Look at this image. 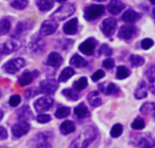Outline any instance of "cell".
Here are the masks:
<instances>
[{
	"label": "cell",
	"mask_w": 155,
	"mask_h": 148,
	"mask_svg": "<svg viewBox=\"0 0 155 148\" xmlns=\"http://www.w3.org/2000/svg\"><path fill=\"white\" fill-rule=\"evenodd\" d=\"M36 121L38 122V123H40V124L49 123V122L51 121V116H50L49 114H45V113H42V114L37 115Z\"/></svg>",
	"instance_id": "obj_40"
},
{
	"label": "cell",
	"mask_w": 155,
	"mask_h": 148,
	"mask_svg": "<svg viewBox=\"0 0 155 148\" xmlns=\"http://www.w3.org/2000/svg\"><path fill=\"white\" fill-rule=\"evenodd\" d=\"M20 102H21V97L16 94V95L11 96L10 101H8V104H10V106H12V107H16V106H18L19 104H20Z\"/></svg>",
	"instance_id": "obj_42"
},
{
	"label": "cell",
	"mask_w": 155,
	"mask_h": 148,
	"mask_svg": "<svg viewBox=\"0 0 155 148\" xmlns=\"http://www.w3.org/2000/svg\"><path fill=\"white\" fill-rule=\"evenodd\" d=\"M123 126L120 125V124H115L114 126L112 127V129H111V136L112 138H118V136H121V133H123Z\"/></svg>",
	"instance_id": "obj_38"
},
{
	"label": "cell",
	"mask_w": 155,
	"mask_h": 148,
	"mask_svg": "<svg viewBox=\"0 0 155 148\" xmlns=\"http://www.w3.org/2000/svg\"><path fill=\"white\" fill-rule=\"evenodd\" d=\"M58 2H64V1H67V0H57Z\"/></svg>",
	"instance_id": "obj_49"
},
{
	"label": "cell",
	"mask_w": 155,
	"mask_h": 148,
	"mask_svg": "<svg viewBox=\"0 0 155 148\" xmlns=\"http://www.w3.org/2000/svg\"><path fill=\"white\" fill-rule=\"evenodd\" d=\"M145 126H146V124L143 119H134V122L132 123L131 127L134 130H141L145 128Z\"/></svg>",
	"instance_id": "obj_39"
},
{
	"label": "cell",
	"mask_w": 155,
	"mask_h": 148,
	"mask_svg": "<svg viewBox=\"0 0 155 148\" xmlns=\"http://www.w3.org/2000/svg\"><path fill=\"white\" fill-rule=\"evenodd\" d=\"M53 99L50 96H42L40 99H38L37 101H35L34 107L35 110L37 112H45V111L49 110L50 108L53 106Z\"/></svg>",
	"instance_id": "obj_8"
},
{
	"label": "cell",
	"mask_w": 155,
	"mask_h": 148,
	"mask_svg": "<svg viewBox=\"0 0 155 148\" xmlns=\"http://www.w3.org/2000/svg\"><path fill=\"white\" fill-rule=\"evenodd\" d=\"M18 116L20 117V121H27V119H32L33 114L28 106H23L18 112Z\"/></svg>",
	"instance_id": "obj_29"
},
{
	"label": "cell",
	"mask_w": 155,
	"mask_h": 148,
	"mask_svg": "<svg viewBox=\"0 0 155 148\" xmlns=\"http://www.w3.org/2000/svg\"><path fill=\"white\" fill-rule=\"evenodd\" d=\"M62 94L64 95L67 99H71V101H77L78 97H79L77 91L73 90V89H64V90H62Z\"/></svg>",
	"instance_id": "obj_32"
},
{
	"label": "cell",
	"mask_w": 155,
	"mask_h": 148,
	"mask_svg": "<svg viewBox=\"0 0 155 148\" xmlns=\"http://www.w3.org/2000/svg\"><path fill=\"white\" fill-rule=\"evenodd\" d=\"M116 90H117L116 86H115L114 84H110L106 89V94H112V93H115Z\"/></svg>",
	"instance_id": "obj_46"
},
{
	"label": "cell",
	"mask_w": 155,
	"mask_h": 148,
	"mask_svg": "<svg viewBox=\"0 0 155 148\" xmlns=\"http://www.w3.org/2000/svg\"><path fill=\"white\" fill-rule=\"evenodd\" d=\"M140 112L143 114H151L155 112V104L154 103H146L140 107Z\"/></svg>",
	"instance_id": "obj_35"
},
{
	"label": "cell",
	"mask_w": 155,
	"mask_h": 148,
	"mask_svg": "<svg viewBox=\"0 0 155 148\" xmlns=\"http://www.w3.org/2000/svg\"><path fill=\"white\" fill-rule=\"evenodd\" d=\"M75 131V124L72 121H64L60 125V132L62 134H70Z\"/></svg>",
	"instance_id": "obj_25"
},
{
	"label": "cell",
	"mask_w": 155,
	"mask_h": 148,
	"mask_svg": "<svg viewBox=\"0 0 155 148\" xmlns=\"http://www.w3.org/2000/svg\"><path fill=\"white\" fill-rule=\"evenodd\" d=\"M78 30V20L77 18H72L63 25V32L69 35H73Z\"/></svg>",
	"instance_id": "obj_16"
},
{
	"label": "cell",
	"mask_w": 155,
	"mask_h": 148,
	"mask_svg": "<svg viewBox=\"0 0 155 148\" xmlns=\"http://www.w3.org/2000/svg\"><path fill=\"white\" fill-rule=\"evenodd\" d=\"M36 74H38L37 71L36 72H25L20 77H19V79H18L19 85H20L21 87H25V86H27V85H30L33 82V79H34L35 77H37V76H35Z\"/></svg>",
	"instance_id": "obj_19"
},
{
	"label": "cell",
	"mask_w": 155,
	"mask_h": 148,
	"mask_svg": "<svg viewBox=\"0 0 155 148\" xmlns=\"http://www.w3.org/2000/svg\"><path fill=\"white\" fill-rule=\"evenodd\" d=\"M2 117H3V111L0 109V121L2 119Z\"/></svg>",
	"instance_id": "obj_48"
},
{
	"label": "cell",
	"mask_w": 155,
	"mask_h": 148,
	"mask_svg": "<svg viewBox=\"0 0 155 148\" xmlns=\"http://www.w3.org/2000/svg\"><path fill=\"white\" fill-rule=\"evenodd\" d=\"M62 64V57L57 52H52L48 57V65L53 68H58Z\"/></svg>",
	"instance_id": "obj_17"
},
{
	"label": "cell",
	"mask_w": 155,
	"mask_h": 148,
	"mask_svg": "<svg viewBox=\"0 0 155 148\" xmlns=\"http://www.w3.org/2000/svg\"><path fill=\"white\" fill-rule=\"evenodd\" d=\"M0 148H6V147H4V146H1V147H0Z\"/></svg>",
	"instance_id": "obj_52"
},
{
	"label": "cell",
	"mask_w": 155,
	"mask_h": 148,
	"mask_svg": "<svg viewBox=\"0 0 155 148\" xmlns=\"http://www.w3.org/2000/svg\"><path fill=\"white\" fill-rule=\"evenodd\" d=\"M134 95L137 99H145V97H147L148 88H147V85H146L145 82H141L140 84H139V87L136 89Z\"/></svg>",
	"instance_id": "obj_24"
},
{
	"label": "cell",
	"mask_w": 155,
	"mask_h": 148,
	"mask_svg": "<svg viewBox=\"0 0 155 148\" xmlns=\"http://www.w3.org/2000/svg\"><path fill=\"white\" fill-rule=\"evenodd\" d=\"M43 48H45V42L41 40V38L39 36L34 37L33 40L30 42V45H29L30 52H33V53H38V52H41Z\"/></svg>",
	"instance_id": "obj_14"
},
{
	"label": "cell",
	"mask_w": 155,
	"mask_h": 148,
	"mask_svg": "<svg viewBox=\"0 0 155 148\" xmlns=\"http://www.w3.org/2000/svg\"><path fill=\"white\" fill-rule=\"evenodd\" d=\"M153 16H154V18H155V8L153 10Z\"/></svg>",
	"instance_id": "obj_51"
},
{
	"label": "cell",
	"mask_w": 155,
	"mask_h": 148,
	"mask_svg": "<svg viewBox=\"0 0 155 148\" xmlns=\"http://www.w3.org/2000/svg\"><path fill=\"white\" fill-rule=\"evenodd\" d=\"M87 86H88V79H87V77H80L79 79H77L74 82L73 87L76 91H81L84 89H86Z\"/></svg>",
	"instance_id": "obj_31"
},
{
	"label": "cell",
	"mask_w": 155,
	"mask_h": 148,
	"mask_svg": "<svg viewBox=\"0 0 155 148\" xmlns=\"http://www.w3.org/2000/svg\"><path fill=\"white\" fill-rule=\"evenodd\" d=\"M88 99L93 107H98V106H100L102 104L101 99L98 96V92H92L88 96Z\"/></svg>",
	"instance_id": "obj_30"
},
{
	"label": "cell",
	"mask_w": 155,
	"mask_h": 148,
	"mask_svg": "<svg viewBox=\"0 0 155 148\" xmlns=\"http://www.w3.org/2000/svg\"><path fill=\"white\" fill-rule=\"evenodd\" d=\"M106 11V8L101 4H93L84 10V18L89 21H93L100 17Z\"/></svg>",
	"instance_id": "obj_3"
},
{
	"label": "cell",
	"mask_w": 155,
	"mask_h": 148,
	"mask_svg": "<svg viewBox=\"0 0 155 148\" xmlns=\"http://www.w3.org/2000/svg\"><path fill=\"white\" fill-rule=\"evenodd\" d=\"M130 62L133 67H139V66H143V62H145V59L139 55H131Z\"/></svg>",
	"instance_id": "obj_37"
},
{
	"label": "cell",
	"mask_w": 155,
	"mask_h": 148,
	"mask_svg": "<svg viewBox=\"0 0 155 148\" xmlns=\"http://www.w3.org/2000/svg\"><path fill=\"white\" fill-rule=\"evenodd\" d=\"M147 77L149 79V89L155 95V66H151L147 70Z\"/></svg>",
	"instance_id": "obj_21"
},
{
	"label": "cell",
	"mask_w": 155,
	"mask_h": 148,
	"mask_svg": "<svg viewBox=\"0 0 155 148\" xmlns=\"http://www.w3.org/2000/svg\"><path fill=\"white\" fill-rule=\"evenodd\" d=\"M20 48V42L18 41H6L0 45V56H4L15 52Z\"/></svg>",
	"instance_id": "obj_10"
},
{
	"label": "cell",
	"mask_w": 155,
	"mask_h": 148,
	"mask_svg": "<svg viewBox=\"0 0 155 148\" xmlns=\"http://www.w3.org/2000/svg\"><path fill=\"white\" fill-rule=\"evenodd\" d=\"M153 45H154V41L150 38H145L141 41V48L143 50H149L150 48L153 47Z\"/></svg>",
	"instance_id": "obj_41"
},
{
	"label": "cell",
	"mask_w": 155,
	"mask_h": 148,
	"mask_svg": "<svg viewBox=\"0 0 155 148\" xmlns=\"http://www.w3.org/2000/svg\"><path fill=\"white\" fill-rule=\"evenodd\" d=\"M70 64L72 65L73 67H76V68H84L88 65V62H86V59L81 57L78 54H75V55L72 56L71 60H70Z\"/></svg>",
	"instance_id": "obj_23"
},
{
	"label": "cell",
	"mask_w": 155,
	"mask_h": 148,
	"mask_svg": "<svg viewBox=\"0 0 155 148\" xmlns=\"http://www.w3.org/2000/svg\"><path fill=\"white\" fill-rule=\"evenodd\" d=\"M124 8V4L120 0H111L110 3L108 4V11L112 15H118Z\"/></svg>",
	"instance_id": "obj_13"
},
{
	"label": "cell",
	"mask_w": 155,
	"mask_h": 148,
	"mask_svg": "<svg viewBox=\"0 0 155 148\" xmlns=\"http://www.w3.org/2000/svg\"><path fill=\"white\" fill-rule=\"evenodd\" d=\"M104 76V71H102V70H97L92 75V80H94V82H98V80L101 79Z\"/></svg>",
	"instance_id": "obj_44"
},
{
	"label": "cell",
	"mask_w": 155,
	"mask_h": 148,
	"mask_svg": "<svg viewBox=\"0 0 155 148\" xmlns=\"http://www.w3.org/2000/svg\"><path fill=\"white\" fill-rule=\"evenodd\" d=\"M29 4V0H13L11 5L16 10H25Z\"/></svg>",
	"instance_id": "obj_34"
},
{
	"label": "cell",
	"mask_w": 155,
	"mask_h": 148,
	"mask_svg": "<svg viewBox=\"0 0 155 148\" xmlns=\"http://www.w3.org/2000/svg\"><path fill=\"white\" fill-rule=\"evenodd\" d=\"M96 47V41L94 38H88L79 45V51L86 55H92Z\"/></svg>",
	"instance_id": "obj_12"
},
{
	"label": "cell",
	"mask_w": 155,
	"mask_h": 148,
	"mask_svg": "<svg viewBox=\"0 0 155 148\" xmlns=\"http://www.w3.org/2000/svg\"><path fill=\"white\" fill-rule=\"evenodd\" d=\"M98 131L94 126H86L82 128L79 136L72 142L70 148H88L89 145L97 139Z\"/></svg>",
	"instance_id": "obj_1"
},
{
	"label": "cell",
	"mask_w": 155,
	"mask_h": 148,
	"mask_svg": "<svg viewBox=\"0 0 155 148\" xmlns=\"http://www.w3.org/2000/svg\"><path fill=\"white\" fill-rule=\"evenodd\" d=\"M56 30H57V23H56V21H54L53 19L52 20H45L43 21L40 27V34L43 36H49L52 35Z\"/></svg>",
	"instance_id": "obj_11"
},
{
	"label": "cell",
	"mask_w": 155,
	"mask_h": 148,
	"mask_svg": "<svg viewBox=\"0 0 155 148\" xmlns=\"http://www.w3.org/2000/svg\"><path fill=\"white\" fill-rule=\"evenodd\" d=\"M70 112H71L70 108L63 106V107H59L55 111V116L57 117V119H64V117L69 116Z\"/></svg>",
	"instance_id": "obj_33"
},
{
	"label": "cell",
	"mask_w": 155,
	"mask_h": 148,
	"mask_svg": "<svg viewBox=\"0 0 155 148\" xmlns=\"http://www.w3.org/2000/svg\"><path fill=\"white\" fill-rule=\"evenodd\" d=\"M74 12H75V5L72 3H67V4H64V5L60 6L57 11H55V12L53 13L52 19L63 20V19L71 16Z\"/></svg>",
	"instance_id": "obj_4"
},
{
	"label": "cell",
	"mask_w": 155,
	"mask_h": 148,
	"mask_svg": "<svg viewBox=\"0 0 155 148\" xmlns=\"http://www.w3.org/2000/svg\"><path fill=\"white\" fill-rule=\"evenodd\" d=\"M74 74H75V71H74L73 68H69V67L64 68L59 75V82H67V80H69Z\"/></svg>",
	"instance_id": "obj_27"
},
{
	"label": "cell",
	"mask_w": 155,
	"mask_h": 148,
	"mask_svg": "<svg viewBox=\"0 0 155 148\" xmlns=\"http://www.w3.org/2000/svg\"><path fill=\"white\" fill-rule=\"evenodd\" d=\"M99 51H100V52H99L100 54H104V55H107V56H110L111 54L113 53V52H112V49H111V48H109L107 45H101V48H100Z\"/></svg>",
	"instance_id": "obj_43"
},
{
	"label": "cell",
	"mask_w": 155,
	"mask_h": 148,
	"mask_svg": "<svg viewBox=\"0 0 155 148\" xmlns=\"http://www.w3.org/2000/svg\"><path fill=\"white\" fill-rule=\"evenodd\" d=\"M102 66L104 67L106 69H112L114 67V60L111 59V58H108V59H104V62H102Z\"/></svg>",
	"instance_id": "obj_45"
},
{
	"label": "cell",
	"mask_w": 155,
	"mask_h": 148,
	"mask_svg": "<svg viewBox=\"0 0 155 148\" xmlns=\"http://www.w3.org/2000/svg\"><path fill=\"white\" fill-rule=\"evenodd\" d=\"M25 65V62L23 58H14V59L8 60V62H6L3 65V70L8 74H15L16 72H18L21 68H23Z\"/></svg>",
	"instance_id": "obj_5"
},
{
	"label": "cell",
	"mask_w": 155,
	"mask_h": 148,
	"mask_svg": "<svg viewBox=\"0 0 155 148\" xmlns=\"http://www.w3.org/2000/svg\"><path fill=\"white\" fill-rule=\"evenodd\" d=\"M52 138L53 134L51 132H39L29 142L30 148H52Z\"/></svg>",
	"instance_id": "obj_2"
},
{
	"label": "cell",
	"mask_w": 155,
	"mask_h": 148,
	"mask_svg": "<svg viewBox=\"0 0 155 148\" xmlns=\"http://www.w3.org/2000/svg\"><path fill=\"white\" fill-rule=\"evenodd\" d=\"M30 129H31V126H30L29 122L20 121L12 127V133L15 138H21V136H25L30 131Z\"/></svg>",
	"instance_id": "obj_6"
},
{
	"label": "cell",
	"mask_w": 155,
	"mask_h": 148,
	"mask_svg": "<svg viewBox=\"0 0 155 148\" xmlns=\"http://www.w3.org/2000/svg\"><path fill=\"white\" fill-rule=\"evenodd\" d=\"M135 31H136V29L134 25H124L119 29L118 36L121 39H130L134 35Z\"/></svg>",
	"instance_id": "obj_15"
},
{
	"label": "cell",
	"mask_w": 155,
	"mask_h": 148,
	"mask_svg": "<svg viewBox=\"0 0 155 148\" xmlns=\"http://www.w3.org/2000/svg\"><path fill=\"white\" fill-rule=\"evenodd\" d=\"M8 138V131L4 127L0 126V140H5Z\"/></svg>",
	"instance_id": "obj_47"
},
{
	"label": "cell",
	"mask_w": 155,
	"mask_h": 148,
	"mask_svg": "<svg viewBox=\"0 0 155 148\" xmlns=\"http://www.w3.org/2000/svg\"><path fill=\"white\" fill-rule=\"evenodd\" d=\"M140 18V15L133 10H127L123 15V20L127 23H134Z\"/></svg>",
	"instance_id": "obj_18"
},
{
	"label": "cell",
	"mask_w": 155,
	"mask_h": 148,
	"mask_svg": "<svg viewBox=\"0 0 155 148\" xmlns=\"http://www.w3.org/2000/svg\"><path fill=\"white\" fill-rule=\"evenodd\" d=\"M117 28V21L115 18H107L102 21L101 23V31L104 32V34L106 36L110 37L114 34L115 30Z\"/></svg>",
	"instance_id": "obj_9"
},
{
	"label": "cell",
	"mask_w": 155,
	"mask_h": 148,
	"mask_svg": "<svg viewBox=\"0 0 155 148\" xmlns=\"http://www.w3.org/2000/svg\"><path fill=\"white\" fill-rule=\"evenodd\" d=\"M74 113H75L76 116H77L78 119H86V117H88L89 115H90L89 109L87 108V106L84 105V103L79 104L77 107H75V109H74Z\"/></svg>",
	"instance_id": "obj_20"
},
{
	"label": "cell",
	"mask_w": 155,
	"mask_h": 148,
	"mask_svg": "<svg viewBox=\"0 0 155 148\" xmlns=\"http://www.w3.org/2000/svg\"><path fill=\"white\" fill-rule=\"evenodd\" d=\"M151 1V3H153V4H155V0H150Z\"/></svg>",
	"instance_id": "obj_50"
},
{
	"label": "cell",
	"mask_w": 155,
	"mask_h": 148,
	"mask_svg": "<svg viewBox=\"0 0 155 148\" xmlns=\"http://www.w3.org/2000/svg\"><path fill=\"white\" fill-rule=\"evenodd\" d=\"M36 4L41 12H48L53 8L54 0H37Z\"/></svg>",
	"instance_id": "obj_26"
},
{
	"label": "cell",
	"mask_w": 155,
	"mask_h": 148,
	"mask_svg": "<svg viewBox=\"0 0 155 148\" xmlns=\"http://www.w3.org/2000/svg\"><path fill=\"white\" fill-rule=\"evenodd\" d=\"M155 146V141L151 136H143L138 141V147L140 148H153Z\"/></svg>",
	"instance_id": "obj_22"
},
{
	"label": "cell",
	"mask_w": 155,
	"mask_h": 148,
	"mask_svg": "<svg viewBox=\"0 0 155 148\" xmlns=\"http://www.w3.org/2000/svg\"><path fill=\"white\" fill-rule=\"evenodd\" d=\"M98 1H104V0H98Z\"/></svg>",
	"instance_id": "obj_53"
},
{
	"label": "cell",
	"mask_w": 155,
	"mask_h": 148,
	"mask_svg": "<svg viewBox=\"0 0 155 148\" xmlns=\"http://www.w3.org/2000/svg\"><path fill=\"white\" fill-rule=\"evenodd\" d=\"M11 30V21L8 18H3L0 20V36L5 35Z\"/></svg>",
	"instance_id": "obj_28"
},
{
	"label": "cell",
	"mask_w": 155,
	"mask_h": 148,
	"mask_svg": "<svg viewBox=\"0 0 155 148\" xmlns=\"http://www.w3.org/2000/svg\"><path fill=\"white\" fill-rule=\"evenodd\" d=\"M58 88V82L55 79H45L40 82L38 92L45 94H53Z\"/></svg>",
	"instance_id": "obj_7"
},
{
	"label": "cell",
	"mask_w": 155,
	"mask_h": 148,
	"mask_svg": "<svg viewBox=\"0 0 155 148\" xmlns=\"http://www.w3.org/2000/svg\"><path fill=\"white\" fill-rule=\"evenodd\" d=\"M0 96H1V91H0Z\"/></svg>",
	"instance_id": "obj_54"
},
{
	"label": "cell",
	"mask_w": 155,
	"mask_h": 148,
	"mask_svg": "<svg viewBox=\"0 0 155 148\" xmlns=\"http://www.w3.org/2000/svg\"><path fill=\"white\" fill-rule=\"evenodd\" d=\"M129 75H130V70H129L128 68H126V67H124V66H119L118 68H117L116 76L118 79H124V78H127Z\"/></svg>",
	"instance_id": "obj_36"
}]
</instances>
